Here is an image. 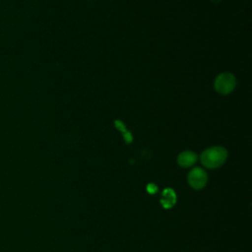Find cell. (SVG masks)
Masks as SVG:
<instances>
[{
	"label": "cell",
	"mask_w": 252,
	"mask_h": 252,
	"mask_svg": "<svg viewBox=\"0 0 252 252\" xmlns=\"http://www.w3.org/2000/svg\"><path fill=\"white\" fill-rule=\"evenodd\" d=\"M175 203H176L175 192L170 188L164 189L162 191L161 197H160V204L162 205V207L165 209H170L171 207H173L175 205Z\"/></svg>",
	"instance_id": "5"
},
{
	"label": "cell",
	"mask_w": 252,
	"mask_h": 252,
	"mask_svg": "<svg viewBox=\"0 0 252 252\" xmlns=\"http://www.w3.org/2000/svg\"><path fill=\"white\" fill-rule=\"evenodd\" d=\"M207 174L200 167L193 168L188 174V183L193 189H202L207 183Z\"/></svg>",
	"instance_id": "3"
},
{
	"label": "cell",
	"mask_w": 252,
	"mask_h": 252,
	"mask_svg": "<svg viewBox=\"0 0 252 252\" xmlns=\"http://www.w3.org/2000/svg\"><path fill=\"white\" fill-rule=\"evenodd\" d=\"M197 161V155L191 151H184L179 154L177 162L182 167H189Z\"/></svg>",
	"instance_id": "4"
},
{
	"label": "cell",
	"mask_w": 252,
	"mask_h": 252,
	"mask_svg": "<svg viewBox=\"0 0 252 252\" xmlns=\"http://www.w3.org/2000/svg\"><path fill=\"white\" fill-rule=\"evenodd\" d=\"M214 86L217 93L220 94H228L236 87V79L231 73H220L217 76Z\"/></svg>",
	"instance_id": "2"
},
{
	"label": "cell",
	"mask_w": 252,
	"mask_h": 252,
	"mask_svg": "<svg viewBox=\"0 0 252 252\" xmlns=\"http://www.w3.org/2000/svg\"><path fill=\"white\" fill-rule=\"evenodd\" d=\"M147 191L150 193V194H155L157 191H158V187L153 184V183H150L148 186H147Z\"/></svg>",
	"instance_id": "6"
},
{
	"label": "cell",
	"mask_w": 252,
	"mask_h": 252,
	"mask_svg": "<svg viewBox=\"0 0 252 252\" xmlns=\"http://www.w3.org/2000/svg\"><path fill=\"white\" fill-rule=\"evenodd\" d=\"M227 158V152L224 148L216 146L205 150L201 154V162L208 168H216L220 166Z\"/></svg>",
	"instance_id": "1"
}]
</instances>
